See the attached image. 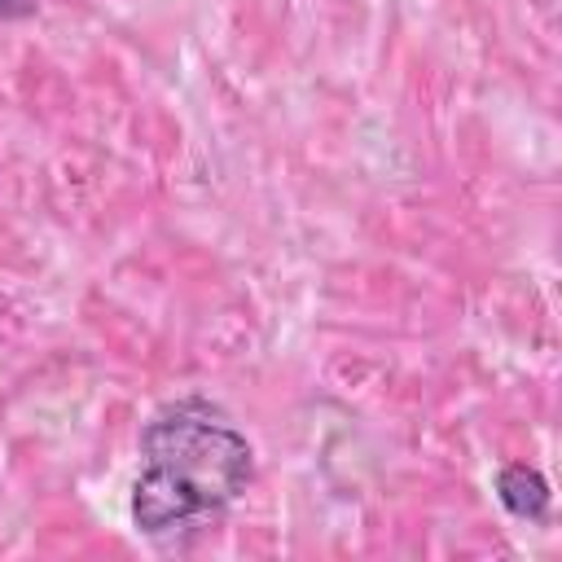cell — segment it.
<instances>
[{
    "instance_id": "obj_3",
    "label": "cell",
    "mask_w": 562,
    "mask_h": 562,
    "mask_svg": "<svg viewBox=\"0 0 562 562\" xmlns=\"http://www.w3.org/2000/svg\"><path fill=\"white\" fill-rule=\"evenodd\" d=\"M40 9V0H0V22H22Z\"/></svg>"
},
{
    "instance_id": "obj_1",
    "label": "cell",
    "mask_w": 562,
    "mask_h": 562,
    "mask_svg": "<svg viewBox=\"0 0 562 562\" xmlns=\"http://www.w3.org/2000/svg\"><path fill=\"white\" fill-rule=\"evenodd\" d=\"M255 479V448L206 395H180L140 426L132 479V527L149 540H180L220 518Z\"/></svg>"
},
{
    "instance_id": "obj_2",
    "label": "cell",
    "mask_w": 562,
    "mask_h": 562,
    "mask_svg": "<svg viewBox=\"0 0 562 562\" xmlns=\"http://www.w3.org/2000/svg\"><path fill=\"white\" fill-rule=\"evenodd\" d=\"M492 492L501 501V509L518 522H549V509H553V492H549V479L527 465V461H505L496 465L492 474Z\"/></svg>"
}]
</instances>
